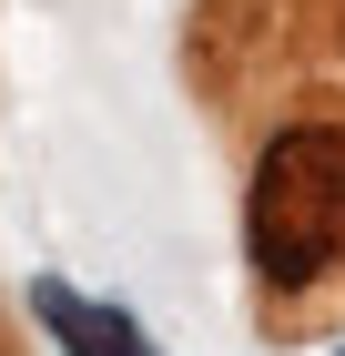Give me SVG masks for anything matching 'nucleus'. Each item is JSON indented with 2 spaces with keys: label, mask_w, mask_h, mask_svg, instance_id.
Here are the masks:
<instances>
[{
  "label": "nucleus",
  "mask_w": 345,
  "mask_h": 356,
  "mask_svg": "<svg viewBox=\"0 0 345 356\" xmlns=\"http://www.w3.org/2000/svg\"><path fill=\"white\" fill-rule=\"evenodd\" d=\"M31 316H41V326H51V346H71V356H153V336H142L122 305L81 296V285H61V275H41V285H31Z\"/></svg>",
  "instance_id": "f03ea898"
},
{
  "label": "nucleus",
  "mask_w": 345,
  "mask_h": 356,
  "mask_svg": "<svg viewBox=\"0 0 345 356\" xmlns=\"http://www.w3.org/2000/svg\"><path fill=\"white\" fill-rule=\"evenodd\" d=\"M335 356H345V346H335Z\"/></svg>",
  "instance_id": "7ed1b4c3"
},
{
  "label": "nucleus",
  "mask_w": 345,
  "mask_h": 356,
  "mask_svg": "<svg viewBox=\"0 0 345 356\" xmlns=\"http://www.w3.org/2000/svg\"><path fill=\"white\" fill-rule=\"evenodd\" d=\"M244 254L264 285H315L345 254V133L335 122H294L264 143L254 193H244Z\"/></svg>",
  "instance_id": "f257e3e1"
}]
</instances>
